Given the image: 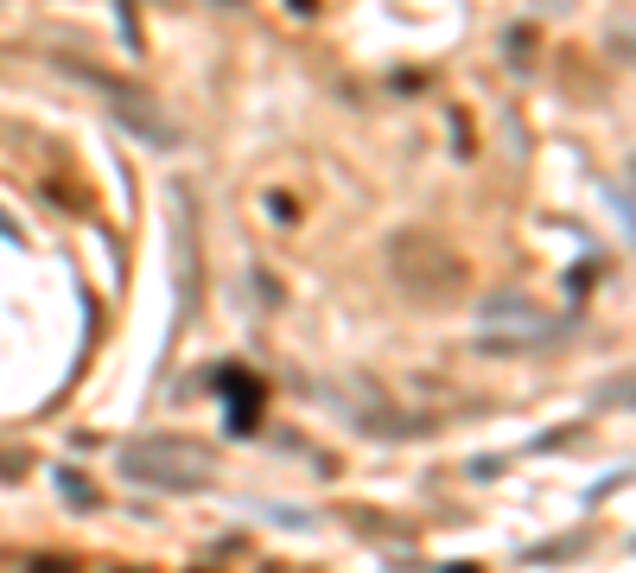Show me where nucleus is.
Instances as JSON below:
<instances>
[{
    "label": "nucleus",
    "instance_id": "obj_3",
    "mask_svg": "<svg viewBox=\"0 0 636 573\" xmlns=\"http://www.w3.org/2000/svg\"><path fill=\"white\" fill-rule=\"evenodd\" d=\"M217 389L229 395V434H254V389L242 383V369H223Z\"/></svg>",
    "mask_w": 636,
    "mask_h": 573
},
{
    "label": "nucleus",
    "instance_id": "obj_2",
    "mask_svg": "<svg viewBox=\"0 0 636 573\" xmlns=\"http://www.w3.org/2000/svg\"><path fill=\"white\" fill-rule=\"evenodd\" d=\"M64 71H71V77H83V83H96V90H102V103L115 108V122H122L127 134H140V140H159V147H166V140H173V128H166V122H159V108H153V103H140V96H134V90H122V83L96 77V71H90V64H64Z\"/></svg>",
    "mask_w": 636,
    "mask_h": 573
},
{
    "label": "nucleus",
    "instance_id": "obj_1",
    "mask_svg": "<svg viewBox=\"0 0 636 573\" xmlns=\"http://www.w3.org/2000/svg\"><path fill=\"white\" fill-rule=\"evenodd\" d=\"M122 471L134 485H159V491H204L210 485V452L185 440H134L122 452Z\"/></svg>",
    "mask_w": 636,
    "mask_h": 573
}]
</instances>
